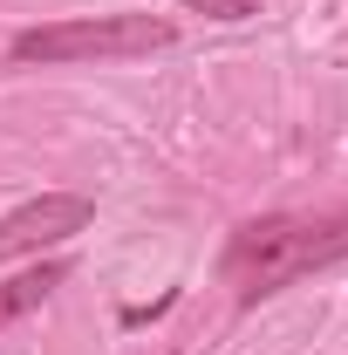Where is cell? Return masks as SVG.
I'll return each mask as SVG.
<instances>
[{"mask_svg": "<svg viewBox=\"0 0 348 355\" xmlns=\"http://www.w3.org/2000/svg\"><path fill=\"white\" fill-rule=\"evenodd\" d=\"M177 28L164 14H96V21H55V28H21L7 55L14 62H96V55H150L171 48Z\"/></svg>", "mask_w": 348, "mask_h": 355, "instance_id": "obj_2", "label": "cell"}, {"mask_svg": "<svg viewBox=\"0 0 348 355\" xmlns=\"http://www.w3.org/2000/svg\"><path fill=\"white\" fill-rule=\"evenodd\" d=\"M62 280H69V260H42V266H28V273H14V280H0V328L21 321V314H35Z\"/></svg>", "mask_w": 348, "mask_h": 355, "instance_id": "obj_4", "label": "cell"}, {"mask_svg": "<svg viewBox=\"0 0 348 355\" xmlns=\"http://www.w3.org/2000/svg\"><path fill=\"white\" fill-rule=\"evenodd\" d=\"M89 219H96V205H89L82 191H42V198H28L21 212L0 219V266L21 260V253H42V246L76 239Z\"/></svg>", "mask_w": 348, "mask_h": 355, "instance_id": "obj_3", "label": "cell"}, {"mask_svg": "<svg viewBox=\"0 0 348 355\" xmlns=\"http://www.w3.org/2000/svg\"><path fill=\"white\" fill-rule=\"evenodd\" d=\"M335 260H348V205L266 212V219L232 225V239L218 253V280L232 287L239 308H253V301H266V294H280V287H294Z\"/></svg>", "mask_w": 348, "mask_h": 355, "instance_id": "obj_1", "label": "cell"}, {"mask_svg": "<svg viewBox=\"0 0 348 355\" xmlns=\"http://www.w3.org/2000/svg\"><path fill=\"white\" fill-rule=\"evenodd\" d=\"M191 14H212V21H253L260 0H184Z\"/></svg>", "mask_w": 348, "mask_h": 355, "instance_id": "obj_5", "label": "cell"}]
</instances>
